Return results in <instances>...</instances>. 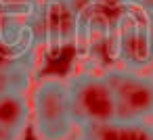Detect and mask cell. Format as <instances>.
Masks as SVG:
<instances>
[{
    "label": "cell",
    "mask_w": 153,
    "mask_h": 140,
    "mask_svg": "<svg viewBox=\"0 0 153 140\" xmlns=\"http://www.w3.org/2000/svg\"><path fill=\"white\" fill-rule=\"evenodd\" d=\"M30 111L34 132L40 140H67L76 130L69 88L65 80H40L32 90Z\"/></svg>",
    "instance_id": "1"
},
{
    "label": "cell",
    "mask_w": 153,
    "mask_h": 140,
    "mask_svg": "<svg viewBox=\"0 0 153 140\" xmlns=\"http://www.w3.org/2000/svg\"><path fill=\"white\" fill-rule=\"evenodd\" d=\"M76 127L115 119V100L105 75L78 73L67 80Z\"/></svg>",
    "instance_id": "2"
},
{
    "label": "cell",
    "mask_w": 153,
    "mask_h": 140,
    "mask_svg": "<svg viewBox=\"0 0 153 140\" xmlns=\"http://www.w3.org/2000/svg\"><path fill=\"white\" fill-rule=\"evenodd\" d=\"M103 75L113 92L117 121H138L153 115V80L149 75L124 67L107 69Z\"/></svg>",
    "instance_id": "3"
},
{
    "label": "cell",
    "mask_w": 153,
    "mask_h": 140,
    "mask_svg": "<svg viewBox=\"0 0 153 140\" xmlns=\"http://www.w3.org/2000/svg\"><path fill=\"white\" fill-rule=\"evenodd\" d=\"M117 59L124 69H145L153 65V32L143 25L124 29L117 38Z\"/></svg>",
    "instance_id": "4"
},
{
    "label": "cell",
    "mask_w": 153,
    "mask_h": 140,
    "mask_svg": "<svg viewBox=\"0 0 153 140\" xmlns=\"http://www.w3.org/2000/svg\"><path fill=\"white\" fill-rule=\"evenodd\" d=\"M82 134L92 140H153V123L149 119L138 121H107L80 127Z\"/></svg>",
    "instance_id": "5"
},
{
    "label": "cell",
    "mask_w": 153,
    "mask_h": 140,
    "mask_svg": "<svg viewBox=\"0 0 153 140\" xmlns=\"http://www.w3.org/2000/svg\"><path fill=\"white\" fill-rule=\"evenodd\" d=\"M32 119L30 100L25 92H4L0 94V125L11 130L19 138L25 134Z\"/></svg>",
    "instance_id": "6"
},
{
    "label": "cell",
    "mask_w": 153,
    "mask_h": 140,
    "mask_svg": "<svg viewBox=\"0 0 153 140\" xmlns=\"http://www.w3.org/2000/svg\"><path fill=\"white\" fill-rule=\"evenodd\" d=\"M32 86V67H9L0 69V94L25 92Z\"/></svg>",
    "instance_id": "7"
},
{
    "label": "cell",
    "mask_w": 153,
    "mask_h": 140,
    "mask_svg": "<svg viewBox=\"0 0 153 140\" xmlns=\"http://www.w3.org/2000/svg\"><path fill=\"white\" fill-rule=\"evenodd\" d=\"M0 9L13 17H30L38 13V0H0Z\"/></svg>",
    "instance_id": "8"
},
{
    "label": "cell",
    "mask_w": 153,
    "mask_h": 140,
    "mask_svg": "<svg viewBox=\"0 0 153 140\" xmlns=\"http://www.w3.org/2000/svg\"><path fill=\"white\" fill-rule=\"evenodd\" d=\"M0 140H21V138L17 134H13L11 130H7V127L0 125Z\"/></svg>",
    "instance_id": "9"
},
{
    "label": "cell",
    "mask_w": 153,
    "mask_h": 140,
    "mask_svg": "<svg viewBox=\"0 0 153 140\" xmlns=\"http://www.w3.org/2000/svg\"><path fill=\"white\" fill-rule=\"evenodd\" d=\"M76 140H92V138H90V136H86V134H82V132H80V136H78V138H76Z\"/></svg>",
    "instance_id": "10"
},
{
    "label": "cell",
    "mask_w": 153,
    "mask_h": 140,
    "mask_svg": "<svg viewBox=\"0 0 153 140\" xmlns=\"http://www.w3.org/2000/svg\"><path fill=\"white\" fill-rule=\"evenodd\" d=\"M149 121H151V123H153V115H151V117H149Z\"/></svg>",
    "instance_id": "11"
},
{
    "label": "cell",
    "mask_w": 153,
    "mask_h": 140,
    "mask_svg": "<svg viewBox=\"0 0 153 140\" xmlns=\"http://www.w3.org/2000/svg\"><path fill=\"white\" fill-rule=\"evenodd\" d=\"M149 77H151V80H153V71H151V75H149Z\"/></svg>",
    "instance_id": "12"
}]
</instances>
